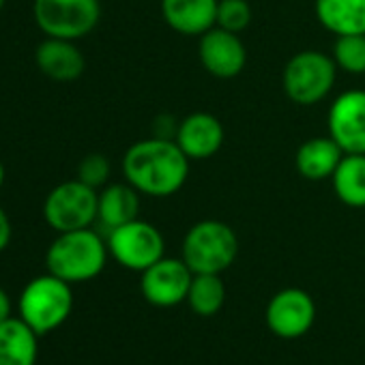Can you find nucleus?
Wrapping results in <instances>:
<instances>
[{
  "label": "nucleus",
  "mask_w": 365,
  "mask_h": 365,
  "mask_svg": "<svg viewBox=\"0 0 365 365\" xmlns=\"http://www.w3.org/2000/svg\"><path fill=\"white\" fill-rule=\"evenodd\" d=\"M123 174L142 196L170 198L187 182L190 157L174 140L150 135L127 148L123 157Z\"/></svg>",
  "instance_id": "nucleus-1"
},
{
  "label": "nucleus",
  "mask_w": 365,
  "mask_h": 365,
  "mask_svg": "<svg viewBox=\"0 0 365 365\" xmlns=\"http://www.w3.org/2000/svg\"><path fill=\"white\" fill-rule=\"evenodd\" d=\"M108 243L93 228L58 232L46 252L48 273L69 282L82 284L95 279L108 262Z\"/></svg>",
  "instance_id": "nucleus-2"
},
{
  "label": "nucleus",
  "mask_w": 365,
  "mask_h": 365,
  "mask_svg": "<svg viewBox=\"0 0 365 365\" xmlns=\"http://www.w3.org/2000/svg\"><path fill=\"white\" fill-rule=\"evenodd\" d=\"M20 318L37 333L46 335L65 324L73 309L71 284L48 273L31 279L18 299Z\"/></svg>",
  "instance_id": "nucleus-3"
},
{
  "label": "nucleus",
  "mask_w": 365,
  "mask_h": 365,
  "mask_svg": "<svg viewBox=\"0 0 365 365\" xmlns=\"http://www.w3.org/2000/svg\"><path fill=\"white\" fill-rule=\"evenodd\" d=\"M239 254L237 232L220 220L194 224L182 239V260L194 273L222 275L232 267Z\"/></svg>",
  "instance_id": "nucleus-4"
},
{
  "label": "nucleus",
  "mask_w": 365,
  "mask_h": 365,
  "mask_svg": "<svg viewBox=\"0 0 365 365\" xmlns=\"http://www.w3.org/2000/svg\"><path fill=\"white\" fill-rule=\"evenodd\" d=\"M335 76L337 65L333 56L320 50H303L286 63L282 84L290 101L299 106H314L331 93Z\"/></svg>",
  "instance_id": "nucleus-5"
},
{
  "label": "nucleus",
  "mask_w": 365,
  "mask_h": 365,
  "mask_svg": "<svg viewBox=\"0 0 365 365\" xmlns=\"http://www.w3.org/2000/svg\"><path fill=\"white\" fill-rule=\"evenodd\" d=\"M33 16L46 37L78 41L97 29L101 5L99 0H35Z\"/></svg>",
  "instance_id": "nucleus-6"
},
{
  "label": "nucleus",
  "mask_w": 365,
  "mask_h": 365,
  "mask_svg": "<svg viewBox=\"0 0 365 365\" xmlns=\"http://www.w3.org/2000/svg\"><path fill=\"white\" fill-rule=\"evenodd\" d=\"M99 194L86 182L73 178L56 185L43 202V217L56 232L91 228L97 222Z\"/></svg>",
  "instance_id": "nucleus-7"
},
{
  "label": "nucleus",
  "mask_w": 365,
  "mask_h": 365,
  "mask_svg": "<svg viewBox=\"0 0 365 365\" xmlns=\"http://www.w3.org/2000/svg\"><path fill=\"white\" fill-rule=\"evenodd\" d=\"M108 252L110 256L129 271H146L150 264L163 258L165 241L163 235L144 220H133L125 226L108 232Z\"/></svg>",
  "instance_id": "nucleus-8"
},
{
  "label": "nucleus",
  "mask_w": 365,
  "mask_h": 365,
  "mask_svg": "<svg viewBox=\"0 0 365 365\" xmlns=\"http://www.w3.org/2000/svg\"><path fill=\"white\" fill-rule=\"evenodd\" d=\"M194 279V271L182 258H161L142 271L140 290L142 297L155 307H174L187 301V292Z\"/></svg>",
  "instance_id": "nucleus-9"
},
{
  "label": "nucleus",
  "mask_w": 365,
  "mask_h": 365,
  "mask_svg": "<svg viewBox=\"0 0 365 365\" xmlns=\"http://www.w3.org/2000/svg\"><path fill=\"white\" fill-rule=\"evenodd\" d=\"M314 320V299L301 288H284L267 305V324L282 339H297L305 335Z\"/></svg>",
  "instance_id": "nucleus-10"
},
{
  "label": "nucleus",
  "mask_w": 365,
  "mask_h": 365,
  "mask_svg": "<svg viewBox=\"0 0 365 365\" xmlns=\"http://www.w3.org/2000/svg\"><path fill=\"white\" fill-rule=\"evenodd\" d=\"M329 135L344 153L365 155V91H346L329 108Z\"/></svg>",
  "instance_id": "nucleus-11"
},
{
  "label": "nucleus",
  "mask_w": 365,
  "mask_h": 365,
  "mask_svg": "<svg viewBox=\"0 0 365 365\" xmlns=\"http://www.w3.org/2000/svg\"><path fill=\"white\" fill-rule=\"evenodd\" d=\"M198 56L202 67L220 80L237 78L247 63V50L237 33L213 26L200 37Z\"/></svg>",
  "instance_id": "nucleus-12"
},
{
  "label": "nucleus",
  "mask_w": 365,
  "mask_h": 365,
  "mask_svg": "<svg viewBox=\"0 0 365 365\" xmlns=\"http://www.w3.org/2000/svg\"><path fill=\"white\" fill-rule=\"evenodd\" d=\"M226 133L217 116L209 112H194L178 123L176 144L190 157V161H202L220 153Z\"/></svg>",
  "instance_id": "nucleus-13"
},
{
  "label": "nucleus",
  "mask_w": 365,
  "mask_h": 365,
  "mask_svg": "<svg viewBox=\"0 0 365 365\" xmlns=\"http://www.w3.org/2000/svg\"><path fill=\"white\" fill-rule=\"evenodd\" d=\"M220 0H161V16L165 24L187 37H202L217 26Z\"/></svg>",
  "instance_id": "nucleus-14"
},
{
  "label": "nucleus",
  "mask_w": 365,
  "mask_h": 365,
  "mask_svg": "<svg viewBox=\"0 0 365 365\" xmlns=\"http://www.w3.org/2000/svg\"><path fill=\"white\" fill-rule=\"evenodd\" d=\"M35 63L39 71L54 82H73L84 73L86 61L76 41L48 37L37 46Z\"/></svg>",
  "instance_id": "nucleus-15"
},
{
  "label": "nucleus",
  "mask_w": 365,
  "mask_h": 365,
  "mask_svg": "<svg viewBox=\"0 0 365 365\" xmlns=\"http://www.w3.org/2000/svg\"><path fill=\"white\" fill-rule=\"evenodd\" d=\"M346 153L341 150V146L331 138H309L305 140L297 155H294V165L299 170V174L307 180H327L335 174L341 157Z\"/></svg>",
  "instance_id": "nucleus-16"
},
{
  "label": "nucleus",
  "mask_w": 365,
  "mask_h": 365,
  "mask_svg": "<svg viewBox=\"0 0 365 365\" xmlns=\"http://www.w3.org/2000/svg\"><path fill=\"white\" fill-rule=\"evenodd\" d=\"M140 213V192L129 182H112L99 192V211L97 222L103 230L112 232L118 226H125L138 220Z\"/></svg>",
  "instance_id": "nucleus-17"
},
{
  "label": "nucleus",
  "mask_w": 365,
  "mask_h": 365,
  "mask_svg": "<svg viewBox=\"0 0 365 365\" xmlns=\"http://www.w3.org/2000/svg\"><path fill=\"white\" fill-rule=\"evenodd\" d=\"M39 354V335L22 320L0 322V365H35Z\"/></svg>",
  "instance_id": "nucleus-18"
},
{
  "label": "nucleus",
  "mask_w": 365,
  "mask_h": 365,
  "mask_svg": "<svg viewBox=\"0 0 365 365\" xmlns=\"http://www.w3.org/2000/svg\"><path fill=\"white\" fill-rule=\"evenodd\" d=\"M318 22L333 33L341 35H365V0H316Z\"/></svg>",
  "instance_id": "nucleus-19"
},
{
  "label": "nucleus",
  "mask_w": 365,
  "mask_h": 365,
  "mask_svg": "<svg viewBox=\"0 0 365 365\" xmlns=\"http://www.w3.org/2000/svg\"><path fill=\"white\" fill-rule=\"evenodd\" d=\"M335 196L352 209H365V155L346 153L331 176Z\"/></svg>",
  "instance_id": "nucleus-20"
},
{
  "label": "nucleus",
  "mask_w": 365,
  "mask_h": 365,
  "mask_svg": "<svg viewBox=\"0 0 365 365\" xmlns=\"http://www.w3.org/2000/svg\"><path fill=\"white\" fill-rule=\"evenodd\" d=\"M187 303L198 316H215L226 303V286L217 273H194Z\"/></svg>",
  "instance_id": "nucleus-21"
},
{
  "label": "nucleus",
  "mask_w": 365,
  "mask_h": 365,
  "mask_svg": "<svg viewBox=\"0 0 365 365\" xmlns=\"http://www.w3.org/2000/svg\"><path fill=\"white\" fill-rule=\"evenodd\" d=\"M333 61L337 69L361 76L365 73V35H341L333 46Z\"/></svg>",
  "instance_id": "nucleus-22"
},
{
  "label": "nucleus",
  "mask_w": 365,
  "mask_h": 365,
  "mask_svg": "<svg viewBox=\"0 0 365 365\" xmlns=\"http://www.w3.org/2000/svg\"><path fill=\"white\" fill-rule=\"evenodd\" d=\"M252 24V7L247 0H220L217 26L230 33H243Z\"/></svg>",
  "instance_id": "nucleus-23"
},
{
  "label": "nucleus",
  "mask_w": 365,
  "mask_h": 365,
  "mask_svg": "<svg viewBox=\"0 0 365 365\" xmlns=\"http://www.w3.org/2000/svg\"><path fill=\"white\" fill-rule=\"evenodd\" d=\"M110 172H112L110 159L101 153H91L78 165V180L86 182L93 190H99V187H106Z\"/></svg>",
  "instance_id": "nucleus-24"
},
{
  "label": "nucleus",
  "mask_w": 365,
  "mask_h": 365,
  "mask_svg": "<svg viewBox=\"0 0 365 365\" xmlns=\"http://www.w3.org/2000/svg\"><path fill=\"white\" fill-rule=\"evenodd\" d=\"M178 123L172 114H159L153 120V138H161V140H176V131H178Z\"/></svg>",
  "instance_id": "nucleus-25"
},
{
  "label": "nucleus",
  "mask_w": 365,
  "mask_h": 365,
  "mask_svg": "<svg viewBox=\"0 0 365 365\" xmlns=\"http://www.w3.org/2000/svg\"><path fill=\"white\" fill-rule=\"evenodd\" d=\"M11 237H14V226H11V220L7 215V211L0 205V254H3L9 243H11Z\"/></svg>",
  "instance_id": "nucleus-26"
},
{
  "label": "nucleus",
  "mask_w": 365,
  "mask_h": 365,
  "mask_svg": "<svg viewBox=\"0 0 365 365\" xmlns=\"http://www.w3.org/2000/svg\"><path fill=\"white\" fill-rule=\"evenodd\" d=\"M7 318H11V299L7 290L0 286V322H5Z\"/></svg>",
  "instance_id": "nucleus-27"
},
{
  "label": "nucleus",
  "mask_w": 365,
  "mask_h": 365,
  "mask_svg": "<svg viewBox=\"0 0 365 365\" xmlns=\"http://www.w3.org/2000/svg\"><path fill=\"white\" fill-rule=\"evenodd\" d=\"M5 178H7V170H5V163L0 161V190H3V185H5Z\"/></svg>",
  "instance_id": "nucleus-28"
},
{
  "label": "nucleus",
  "mask_w": 365,
  "mask_h": 365,
  "mask_svg": "<svg viewBox=\"0 0 365 365\" xmlns=\"http://www.w3.org/2000/svg\"><path fill=\"white\" fill-rule=\"evenodd\" d=\"M5 3H7V0H0V11H3V7H5Z\"/></svg>",
  "instance_id": "nucleus-29"
}]
</instances>
